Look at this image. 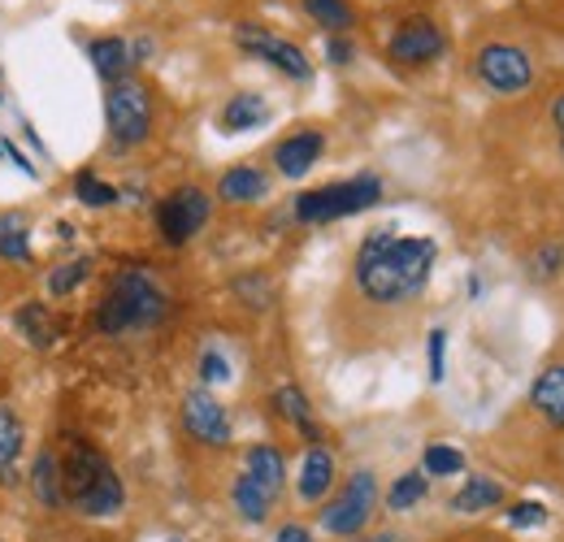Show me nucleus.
Masks as SVG:
<instances>
[{"label": "nucleus", "mask_w": 564, "mask_h": 542, "mask_svg": "<svg viewBox=\"0 0 564 542\" xmlns=\"http://www.w3.org/2000/svg\"><path fill=\"white\" fill-rule=\"evenodd\" d=\"M438 261L434 239H400L391 230H373L356 252V286L373 304H404L430 282V270Z\"/></svg>", "instance_id": "1"}, {"label": "nucleus", "mask_w": 564, "mask_h": 542, "mask_svg": "<svg viewBox=\"0 0 564 542\" xmlns=\"http://www.w3.org/2000/svg\"><path fill=\"white\" fill-rule=\"evenodd\" d=\"M62 477H66V503L83 517H118L127 508L122 477L87 443H70V452L62 460Z\"/></svg>", "instance_id": "2"}, {"label": "nucleus", "mask_w": 564, "mask_h": 542, "mask_svg": "<svg viewBox=\"0 0 564 542\" xmlns=\"http://www.w3.org/2000/svg\"><path fill=\"white\" fill-rule=\"evenodd\" d=\"M170 313L165 286L148 270H122L113 278L109 295L96 308V326L105 335H127V330H148Z\"/></svg>", "instance_id": "3"}, {"label": "nucleus", "mask_w": 564, "mask_h": 542, "mask_svg": "<svg viewBox=\"0 0 564 542\" xmlns=\"http://www.w3.org/2000/svg\"><path fill=\"white\" fill-rule=\"evenodd\" d=\"M378 200H382V183L373 174H360V178H348V183H330V187L295 196V217L300 221H339V217L373 208Z\"/></svg>", "instance_id": "4"}, {"label": "nucleus", "mask_w": 564, "mask_h": 542, "mask_svg": "<svg viewBox=\"0 0 564 542\" xmlns=\"http://www.w3.org/2000/svg\"><path fill=\"white\" fill-rule=\"evenodd\" d=\"M105 118H109V136L118 148H140L152 131V96L135 78H118L109 83L105 96Z\"/></svg>", "instance_id": "5"}, {"label": "nucleus", "mask_w": 564, "mask_h": 542, "mask_svg": "<svg viewBox=\"0 0 564 542\" xmlns=\"http://www.w3.org/2000/svg\"><path fill=\"white\" fill-rule=\"evenodd\" d=\"M373 508H378V477L360 469V474L348 477L344 495L322 508V530L335 534V539H356L373 521Z\"/></svg>", "instance_id": "6"}, {"label": "nucleus", "mask_w": 564, "mask_h": 542, "mask_svg": "<svg viewBox=\"0 0 564 542\" xmlns=\"http://www.w3.org/2000/svg\"><path fill=\"white\" fill-rule=\"evenodd\" d=\"M209 213L213 200L200 187H178V192H170L165 200L156 204V230H161V239L170 248H183L209 226Z\"/></svg>", "instance_id": "7"}, {"label": "nucleus", "mask_w": 564, "mask_h": 542, "mask_svg": "<svg viewBox=\"0 0 564 542\" xmlns=\"http://www.w3.org/2000/svg\"><path fill=\"white\" fill-rule=\"evenodd\" d=\"M474 74L499 91V96H517L534 83V62L517 48V44H487L478 57H474Z\"/></svg>", "instance_id": "8"}, {"label": "nucleus", "mask_w": 564, "mask_h": 542, "mask_svg": "<svg viewBox=\"0 0 564 542\" xmlns=\"http://www.w3.org/2000/svg\"><path fill=\"white\" fill-rule=\"evenodd\" d=\"M235 44L243 48V53H252V57H261V62H270L274 69H282L286 78H308L313 66H308V57L291 44V40H282L274 31H265V26H257V22H239L235 26Z\"/></svg>", "instance_id": "9"}, {"label": "nucleus", "mask_w": 564, "mask_h": 542, "mask_svg": "<svg viewBox=\"0 0 564 542\" xmlns=\"http://www.w3.org/2000/svg\"><path fill=\"white\" fill-rule=\"evenodd\" d=\"M443 48H447V40H443V31H438L430 18H409V22H400V31H395L391 44H387V53H391L395 66H430L434 57H443Z\"/></svg>", "instance_id": "10"}, {"label": "nucleus", "mask_w": 564, "mask_h": 542, "mask_svg": "<svg viewBox=\"0 0 564 542\" xmlns=\"http://www.w3.org/2000/svg\"><path fill=\"white\" fill-rule=\"evenodd\" d=\"M183 425L205 447H230V416H226V408L217 404L209 391H192L183 400Z\"/></svg>", "instance_id": "11"}, {"label": "nucleus", "mask_w": 564, "mask_h": 542, "mask_svg": "<svg viewBox=\"0 0 564 542\" xmlns=\"http://www.w3.org/2000/svg\"><path fill=\"white\" fill-rule=\"evenodd\" d=\"M322 152H326V136L322 131H295V136H286L274 148V165H279L282 178H304L317 165Z\"/></svg>", "instance_id": "12"}, {"label": "nucleus", "mask_w": 564, "mask_h": 542, "mask_svg": "<svg viewBox=\"0 0 564 542\" xmlns=\"http://www.w3.org/2000/svg\"><path fill=\"white\" fill-rule=\"evenodd\" d=\"M330 486H335V456L326 447H308L304 460H300V477H295L300 499L304 503H317V499L330 495Z\"/></svg>", "instance_id": "13"}, {"label": "nucleus", "mask_w": 564, "mask_h": 542, "mask_svg": "<svg viewBox=\"0 0 564 542\" xmlns=\"http://www.w3.org/2000/svg\"><path fill=\"white\" fill-rule=\"evenodd\" d=\"M26 447V425L9 404H0V486L13 490L18 486V460Z\"/></svg>", "instance_id": "14"}, {"label": "nucleus", "mask_w": 564, "mask_h": 542, "mask_svg": "<svg viewBox=\"0 0 564 542\" xmlns=\"http://www.w3.org/2000/svg\"><path fill=\"white\" fill-rule=\"evenodd\" d=\"M13 326H18V335L31 343L35 351H48V347H57V339H62L57 317H53L48 304H40V300H26V304L13 313Z\"/></svg>", "instance_id": "15"}, {"label": "nucleus", "mask_w": 564, "mask_h": 542, "mask_svg": "<svg viewBox=\"0 0 564 542\" xmlns=\"http://www.w3.org/2000/svg\"><path fill=\"white\" fill-rule=\"evenodd\" d=\"M31 490H35V499H40V508H48V512H57V508H66V477H62V460L44 447L40 456H35V465H31Z\"/></svg>", "instance_id": "16"}, {"label": "nucleus", "mask_w": 564, "mask_h": 542, "mask_svg": "<svg viewBox=\"0 0 564 542\" xmlns=\"http://www.w3.org/2000/svg\"><path fill=\"white\" fill-rule=\"evenodd\" d=\"M87 57H91L96 74H100V78H109V83L127 78V74H131V66H135V57H131V44H127V40H118V35L91 40V44H87Z\"/></svg>", "instance_id": "17"}, {"label": "nucleus", "mask_w": 564, "mask_h": 542, "mask_svg": "<svg viewBox=\"0 0 564 542\" xmlns=\"http://www.w3.org/2000/svg\"><path fill=\"white\" fill-rule=\"evenodd\" d=\"M265 192H270V178H265L257 165H235V170H226L221 183H217V196L226 204H252V200H261Z\"/></svg>", "instance_id": "18"}, {"label": "nucleus", "mask_w": 564, "mask_h": 542, "mask_svg": "<svg viewBox=\"0 0 564 542\" xmlns=\"http://www.w3.org/2000/svg\"><path fill=\"white\" fill-rule=\"evenodd\" d=\"M265 118H270V105H265L257 91H239V96H230L226 109H221V131H230V136L257 131Z\"/></svg>", "instance_id": "19"}, {"label": "nucleus", "mask_w": 564, "mask_h": 542, "mask_svg": "<svg viewBox=\"0 0 564 542\" xmlns=\"http://www.w3.org/2000/svg\"><path fill=\"white\" fill-rule=\"evenodd\" d=\"M243 474L252 477V481H257L261 490H270V495L279 499L282 477H286V465H282V452H279V447H270V443H257V447H248Z\"/></svg>", "instance_id": "20"}, {"label": "nucleus", "mask_w": 564, "mask_h": 542, "mask_svg": "<svg viewBox=\"0 0 564 542\" xmlns=\"http://www.w3.org/2000/svg\"><path fill=\"white\" fill-rule=\"evenodd\" d=\"M0 261L31 265V221L18 213H0Z\"/></svg>", "instance_id": "21"}, {"label": "nucleus", "mask_w": 564, "mask_h": 542, "mask_svg": "<svg viewBox=\"0 0 564 542\" xmlns=\"http://www.w3.org/2000/svg\"><path fill=\"white\" fill-rule=\"evenodd\" d=\"M530 404L539 408L552 425H564V365L539 373V382H534V391H530Z\"/></svg>", "instance_id": "22"}, {"label": "nucleus", "mask_w": 564, "mask_h": 542, "mask_svg": "<svg viewBox=\"0 0 564 542\" xmlns=\"http://www.w3.org/2000/svg\"><path fill=\"white\" fill-rule=\"evenodd\" d=\"M230 499H235V508H239V517L243 521H252V525H261L265 517H270V508H274V495L270 490H261L257 481L248 474L235 477V486H230Z\"/></svg>", "instance_id": "23"}, {"label": "nucleus", "mask_w": 564, "mask_h": 542, "mask_svg": "<svg viewBox=\"0 0 564 542\" xmlns=\"http://www.w3.org/2000/svg\"><path fill=\"white\" fill-rule=\"evenodd\" d=\"M495 503H503V486L491 481V477H469L465 490L452 499V512L474 517V512H487V508H495Z\"/></svg>", "instance_id": "24"}, {"label": "nucleus", "mask_w": 564, "mask_h": 542, "mask_svg": "<svg viewBox=\"0 0 564 542\" xmlns=\"http://www.w3.org/2000/svg\"><path fill=\"white\" fill-rule=\"evenodd\" d=\"M274 408H279L282 421H291L300 434H308L317 443V425H313V408H308V395L300 387H279L274 391Z\"/></svg>", "instance_id": "25"}, {"label": "nucleus", "mask_w": 564, "mask_h": 542, "mask_svg": "<svg viewBox=\"0 0 564 542\" xmlns=\"http://www.w3.org/2000/svg\"><path fill=\"white\" fill-rule=\"evenodd\" d=\"M304 13H308L317 26H326L330 35H344V31L356 22V13L348 0H304Z\"/></svg>", "instance_id": "26"}, {"label": "nucleus", "mask_w": 564, "mask_h": 542, "mask_svg": "<svg viewBox=\"0 0 564 542\" xmlns=\"http://www.w3.org/2000/svg\"><path fill=\"white\" fill-rule=\"evenodd\" d=\"M425 490H430V481H425V474H404V477H395V486L387 490V508H391V512H409V508H417V503H422Z\"/></svg>", "instance_id": "27"}, {"label": "nucleus", "mask_w": 564, "mask_h": 542, "mask_svg": "<svg viewBox=\"0 0 564 542\" xmlns=\"http://www.w3.org/2000/svg\"><path fill=\"white\" fill-rule=\"evenodd\" d=\"M74 196H78V204H87V208H109V204H118V187L100 183L96 174H78L74 178Z\"/></svg>", "instance_id": "28"}, {"label": "nucleus", "mask_w": 564, "mask_h": 542, "mask_svg": "<svg viewBox=\"0 0 564 542\" xmlns=\"http://www.w3.org/2000/svg\"><path fill=\"white\" fill-rule=\"evenodd\" d=\"M460 469H465V456L456 447H447V443L425 447V474L430 477H456Z\"/></svg>", "instance_id": "29"}, {"label": "nucleus", "mask_w": 564, "mask_h": 542, "mask_svg": "<svg viewBox=\"0 0 564 542\" xmlns=\"http://www.w3.org/2000/svg\"><path fill=\"white\" fill-rule=\"evenodd\" d=\"M91 278V261L87 257H78V261H70V265H57V270L48 273V291L53 295H70L78 282H87Z\"/></svg>", "instance_id": "30"}, {"label": "nucleus", "mask_w": 564, "mask_h": 542, "mask_svg": "<svg viewBox=\"0 0 564 542\" xmlns=\"http://www.w3.org/2000/svg\"><path fill=\"white\" fill-rule=\"evenodd\" d=\"M543 521H547V508L534 503V499H525V503H517V508L508 512V525H512V530H534V525H543Z\"/></svg>", "instance_id": "31"}, {"label": "nucleus", "mask_w": 564, "mask_h": 542, "mask_svg": "<svg viewBox=\"0 0 564 542\" xmlns=\"http://www.w3.org/2000/svg\"><path fill=\"white\" fill-rule=\"evenodd\" d=\"M235 291H239V295H248V308H270V295H274L265 278H239V282H235Z\"/></svg>", "instance_id": "32"}, {"label": "nucleus", "mask_w": 564, "mask_h": 542, "mask_svg": "<svg viewBox=\"0 0 564 542\" xmlns=\"http://www.w3.org/2000/svg\"><path fill=\"white\" fill-rule=\"evenodd\" d=\"M430 382H443L447 378V365H443V351H447V330H430Z\"/></svg>", "instance_id": "33"}, {"label": "nucleus", "mask_w": 564, "mask_h": 542, "mask_svg": "<svg viewBox=\"0 0 564 542\" xmlns=\"http://www.w3.org/2000/svg\"><path fill=\"white\" fill-rule=\"evenodd\" d=\"M200 378H205V387H221L230 378V365H226L221 351H205L200 356Z\"/></svg>", "instance_id": "34"}, {"label": "nucleus", "mask_w": 564, "mask_h": 542, "mask_svg": "<svg viewBox=\"0 0 564 542\" xmlns=\"http://www.w3.org/2000/svg\"><path fill=\"white\" fill-rule=\"evenodd\" d=\"M561 261H564V248H543V252L534 257V273H539V278H552V273L561 270Z\"/></svg>", "instance_id": "35"}, {"label": "nucleus", "mask_w": 564, "mask_h": 542, "mask_svg": "<svg viewBox=\"0 0 564 542\" xmlns=\"http://www.w3.org/2000/svg\"><path fill=\"white\" fill-rule=\"evenodd\" d=\"M326 57H330L335 66H348V62H352V44L339 40V35H330V40H326Z\"/></svg>", "instance_id": "36"}, {"label": "nucleus", "mask_w": 564, "mask_h": 542, "mask_svg": "<svg viewBox=\"0 0 564 542\" xmlns=\"http://www.w3.org/2000/svg\"><path fill=\"white\" fill-rule=\"evenodd\" d=\"M279 542H313V539H308V530H304V525H282Z\"/></svg>", "instance_id": "37"}, {"label": "nucleus", "mask_w": 564, "mask_h": 542, "mask_svg": "<svg viewBox=\"0 0 564 542\" xmlns=\"http://www.w3.org/2000/svg\"><path fill=\"white\" fill-rule=\"evenodd\" d=\"M552 122L561 131V148H564V96H556V105H552Z\"/></svg>", "instance_id": "38"}]
</instances>
